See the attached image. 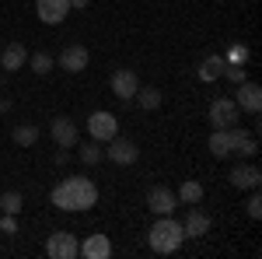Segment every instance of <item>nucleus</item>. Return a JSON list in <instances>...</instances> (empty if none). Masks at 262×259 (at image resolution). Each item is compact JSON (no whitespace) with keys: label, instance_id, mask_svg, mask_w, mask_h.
Masks as SVG:
<instances>
[{"label":"nucleus","instance_id":"obj_1","mask_svg":"<svg viewBox=\"0 0 262 259\" xmlns=\"http://www.w3.org/2000/svg\"><path fill=\"white\" fill-rule=\"evenodd\" d=\"M49 200H53L56 210H67V214L70 210H91L98 203V186L88 179V175H70V179L53 186Z\"/></svg>","mask_w":262,"mask_h":259},{"label":"nucleus","instance_id":"obj_2","mask_svg":"<svg viewBox=\"0 0 262 259\" xmlns=\"http://www.w3.org/2000/svg\"><path fill=\"white\" fill-rule=\"evenodd\" d=\"M185 242V231H182V221H175L171 214H161L150 228V249L158 256H171L179 252V245Z\"/></svg>","mask_w":262,"mask_h":259},{"label":"nucleus","instance_id":"obj_3","mask_svg":"<svg viewBox=\"0 0 262 259\" xmlns=\"http://www.w3.org/2000/svg\"><path fill=\"white\" fill-rule=\"evenodd\" d=\"M88 133H91V140H98V144H108V140L119 133V119H116L112 112L98 109V112L88 116Z\"/></svg>","mask_w":262,"mask_h":259},{"label":"nucleus","instance_id":"obj_4","mask_svg":"<svg viewBox=\"0 0 262 259\" xmlns=\"http://www.w3.org/2000/svg\"><path fill=\"white\" fill-rule=\"evenodd\" d=\"M238 116H242V109L234 105V98H213V105H210V123H213V130H231V126H238Z\"/></svg>","mask_w":262,"mask_h":259},{"label":"nucleus","instance_id":"obj_5","mask_svg":"<svg viewBox=\"0 0 262 259\" xmlns=\"http://www.w3.org/2000/svg\"><path fill=\"white\" fill-rule=\"evenodd\" d=\"M77 252H81V242L70 231H53L49 242H46V256L49 259H74Z\"/></svg>","mask_w":262,"mask_h":259},{"label":"nucleus","instance_id":"obj_6","mask_svg":"<svg viewBox=\"0 0 262 259\" xmlns=\"http://www.w3.org/2000/svg\"><path fill=\"white\" fill-rule=\"evenodd\" d=\"M108 88H112V95L119 102H133L137 95V88H140V77H137V70H129V67H119L112 81H108Z\"/></svg>","mask_w":262,"mask_h":259},{"label":"nucleus","instance_id":"obj_7","mask_svg":"<svg viewBox=\"0 0 262 259\" xmlns=\"http://www.w3.org/2000/svg\"><path fill=\"white\" fill-rule=\"evenodd\" d=\"M105 158L108 161H116V165H133V161L140 158V147L133 144V140H126V137H116L105 144Z\"/></svg>","mask_w":262,"mask_h":259},{"label":"nucleus","instance_id":"obj_8","mask_svg":"<svg viewBox=\"0 0 262 259\" xmlns=\"http://www.w3.org/2000/svg\"><path fill=\"white\" fill-rule=\"evenodd\" d=\"M234 105H238L242 112H252V116H255L262 109V88L255 81H242L238 91H234Z\"/></svg>","mask_w":262,"mask_h":259},{"label":"nucleus","instance_id":"obj_9","mask_svg":"<svg viewBox=\"0 0 262 259\" xmlns=\"http://www.w3.org/2000/svg\"><path fill=\"white\" fill-rule=\"evenodd\" d=\"M147 207L154 210V217H161V214H175L179 196H175L168 186H150V193H147Z\"/></svg>","mask_w":262,"mask_h":259},{"label":"nucleus","instance_id":"obj_10","mask_svg":"<svg viewBox=\"0 0 262 259\" xmlns=\"http://www.w3.org/2000/svg\"><path fill=\"white\" fill-rule=\"evenodd\" d=\"M182 231H185V238H203V235L210 231V214H206L203 207H196V203H189Z\"/></svg>","mask_w":262,"mask_h":259},{"label":"nucleus","instance_id":"obj_11","mask_svg":"<svg viewBox=\"0 0 262 259\" xmlns=\"http://www.w3.org/2000/svg\"><path fill=\"white\" fill-rule=\"evenodd\" d=\"M35 14L42 25H60L70 14V0H35Z\"/></svg>","mask_w":262,"mask_h":259},{"label":"nucleus","instance_id":"obj_12","mask_svg":"<svg viewBox=\"0 0 262 259\" xmlns=\"http://www.w3.org/2000/svg\"><path fill=\"white\" fill-rule=\"evenodd\" d=\"M88 60H91V53H88V46H81V42H70L60 53V67L70 70V74H81L84 67H88Z\"/></svg>","mask_w":262,"mask_h":259},{"label":"nucleus","instance_id":"obj_13","mask_svg":"<svg viewBox=\"0 0 262 259\" xmlns=\"http://www.w3.org/2000/svg\"><path fill=\"white\" fill-rule=\"evenodd\" d=\"M231 154L255 158V154H259V140H255V133H248V130H242V126H231Z\"/></svg>","mask_w":262,"mask_h":259},{"label":"nucleus","instance_id":"obj_14","mask_svg":"<svg viewBox=\"0 0 262 259\" xmlns=\"http://www.w3.org/2000/svg\"><path fill=\"white\" fill-rule=\"evenodd\" d=\"M49 137L56 140L60 147H77V126L67 116H56V119L49 123Z\"/></svg>","mask_w":262,"mask_h":259},{"label":"nucleus","instance_id":"obj_15","mask_svg":"<svg viewBox=\"0 0 262 259\" xmlns=\"http://www.w3.org/2000/svg\"><path fill=\"white\" fill-rule=\"evenodd\" d=\"M28 63V49H25V42L14 39L4 46V53H0V70H21Z\"/></svg>","mask_w":262,"mask_h":259},{"label":"nucleus","instance_id":"obj_16","mask_svg":"<svg viewBox=\"0 0 262 259\" xmlns=\"http://www.w3.org/2000/svg\"><path fill=\"white\" fill-rule=\"evenodd\" d=\"M259 182H262V172L255 165H234L231 168V186L234 189H259Z\"/></svg>","mask_w":262,"mask_h":259},{"label":"nucleus","instance_id":"obj_17","mask_svg":"<svg viewBox=\"0 0 262 259\" xmlns=\"http://www.w3.org/2000/svg\"><path fill=\"white\" fill-rule=\"evenodd\" d=\"M77 256H88V259H108L112 256V242L105 238V235H88V238L81 242V252Z\"/></svg>","mask_w":262,"mask_h":259},{"label":"nucleus","instance_id":"obj_18","mask_svg":"<svg viewBox=\"0 0 262 259\" xmlns=\"http://www.w3.org/2000/svg\"><path fill=\"white\" fill-rule=\"evenodd\" d=\"M11 137L18 147H35V140H39V126L35 123H18L14 130H11Z\"/></svg>","mask_w":262,"mask_h":259},{"label":"nucleus","instance_id":"obj_19","mask_svg":"<svg viewBox=\"0 0 262 259\" xmlns=\"http://www.w3.org/2000/svg\"><path fill=\"white\" fill-rule=\"evenodd\" d=\"M210 154L213 158H231V130H213L210 133Z\"/></svg>","mask_w":262,"mask_h":259},{"label":"nucleus","instance_id":"obj_20","mask_svg":"<svg viewBox=\"0 0 262 259\" xmlns=\"http://www.w3.org/2000/svg\"><path fill=\"white\" fill-rule=\"evenodd\" d=\"M133 102H137V105H140V109H147V112H154V109H158V105H161V91H158V88H137V95H133Z\"/></svg>","mask_w":262,"mask_h":259},{"label":"nucleus","instance_id":"obj_21","mask_svg":"<svg viewBox=\"0 0 262 259\" xmlns=\"http://www.w3.org/2000/svg\"><path fill=\"white\" fill-rule=\"evenodd\" d=\"M77 158H81L84 165H98V161L105 158V151H101L98 140H88V144H81V147H77Z\"/></svg>","mask_w":262,"mask_h":259},{"label":"nucleus","instance_id":"obj_22","mask_svg":"<svg viewBox=\"0 0 262 259\" xmlns=\"http://www.w3.org/2000/svg\"><path fill=\"white\" fill-rule=\"evenodd\" d=\"M175 196H179L182 203H200V200H203V186L196 179H185L179 186V193H175Z\"/></svg>","mask_w":262,"mask_h":259},{"label":"nucleus","instance_id":"obj_23","mask_svg":"<svg viewBox=\"0 0 262 259\" xmlns=\"http://www.w3.org/2000/svg\"><path fill=\"white\" fill-rule=\"evenodd\" d=\"M224 70V60L221 56H206V60L200 63V81H217Z\"/></svg>","mask_w":262,"mask_h":259},{"label":"nucleus","instance_id":"obj_24","mask_svg":"<svg viewBox=\"0 0 262 259\" xmlns=\"http://www.w3.org/2000/svg\"><path fill=\"white\" fill-rule=\"evenodd\" d=\"M25 67H32L35 74H49L53 67H56V60L49 56V53H28V63Z\"/></svg>","mask_w":262,"mask_h":259},{"label":"nucleus","instance_id":"obj_25","mask_svg":"<svg viewBox=\"0 0 262 259\" xmlns=\"http://www.w3.org/2000/svg\"><path fill=\"white\" fill-rule=\"evenodd\" d=\"M21 207H25V200H21L18 189H7V193L0 196V214H18Z\"/></svg>","mask_w":262,"mask_h":259},{"label":"nucleus","instance_id":"obj_26","mask_svg":"<svg viewBox=\"0 0 262 259\" xmlns=\"http://www.w3.org/2000/svg\"><path fill=\"white\" fill-rule=\"evenodd\" d=\"M221 77H227L231 84H242V81H248V74H245V67H242V63H227V60H224Z\"/></svg>","mask_w":262,"mask_h":259},{"label":"nucleus","instance_id":"obj_27","mask_svg":"<svg viewBox=\"0 0 262 259\" xmlns=\"http://www.w3.org/2000/svg\"><path fill=\"white\" fill-rule=\"evenodd\" d=\"M245 210H248V217L252 221H259L262 217V196L252 189V196H248V203H245Z\"/></svg>","mask_w":262,"mask_h":259},{"label":"nucleus","instance_id":"obj_28","mask_svg":"<svg viewBox=\"0 0 262 259\" xmlns=\"http://www.w3.org/2000/svg\"><path fill=\"white\" fill-rule=\"evenodd\" d=\"M0 231H4V235H14V231H18V221H14V214H0Z\"/></svg>","mask_w":262,"mask_h":259},{"label":"nucleus","instance_id":"obj_29","mask_svg":"<svg viewBox=\"0 0 262 259\" xmlns=\"http://www.w3.org/2000/svg\"><path fill=\"white\" fill-rule=\"evenodd\" d=\"M245 60H248V49H245V46H234L231 56H227V63H245Z\"/></svg>","mask_w":262,"mask_h":259},{"label":"nucleus","instance_id":"obj_30","mask_svg":"<svg viewBox=\"0 0 262 259\" xmlns=\"http://www.w3.org/2000/svg\"><path fill=\"white\" fill-rule=\"evenodd\" d=\"M88 4H91V0H70V11H84Z\"/></svg>","mask_w":262,"mask_h":259}]
</instances>
